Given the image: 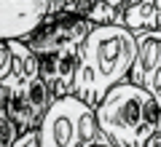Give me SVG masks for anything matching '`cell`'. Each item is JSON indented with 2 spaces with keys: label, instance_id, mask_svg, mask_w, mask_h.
Returning <instances> with one entry per match:
<instances>
[{
  "label": "cell",
  "instance_id": "6da1fadb",
  "mask_svg": "<svg viewBox=\"0 0 161 147\" xmlns=\"http://www.w3.org/2000/svg\"><path fill=\"white\" fill-rule=\"evenodd\" d=\"M134 62L137 35L126 27H97L80 51L73 96L97 110L115 86L129 83Z\"/></svg>",
  "mask_w": 161,
  "mask_h": 147
},
{
  "label": "cell",
  "instance_id": "7a4b0ae2",
  "mask_svg": "<svg viewBox=\"0 0 161 147\" xmlns=\"http://www.w3.org/2000/svg\"><path fill=\"white\" fill-rule=\"evenodd\" d=\"M97 123L113 147H145L161 131V107L134 83H121L97 107Z\"/></svg>",
  "mask_w": 161,
  "mask_h": 147
},
{
  "label": "cell",
  "instance_id": "3957f363",
  "mask_svg": "<svg viewBox=\"0 0 161 147\" xmlns=\"http://www.w3.org/2000/svg\"><path fill=\"white\" fill-rule=\"evenodd\" d=\"M54 102L57 94L40 78L32 83H14V80L0 83V110L19 126L22 134L38 131Z\"/></svg>",
  "mask_w": 161,
  "mask_h": 147
},
{
  "label": "cell",
  "instance_id": "277c9868",
  "mask_svg": "<svg viewBox=\"0 0 161 147\" xmlns=\"http://www.w3.org/2000/svg\"><path fill=\"white\" fill-rule=\"evenodd\" d=\"M94 29H97V24H92L78 13H51L43 22V27L27 40V45L38 56H54V54L80 56Z\"/></svg>",
  "mask_w": 161,
  "mask_h": 147
},
{
  "label": "cell",
  "instance_id": "5b68a950",
  "mask_svg": "<svg viewBox=\"0 0 161 147\" xmlns=\"http://www.w3.org/2000/svg\"><path fill=\"white\" fill-rule=\"evenodd\" d=\"M86 102H80L78 96H64L57 99L54 107L48 110V115L43 118L38 129V142L40 147H75L78 144V129L83 115L89 113Z\"/></svg>",
  "mask_w": 161,
  "mask_h": 147
},
{
  "label": "cell",
  "instance_id": "8992f818",
  "mask_svg": "<svg viewBox=\"0 0 161 147\" xmlns=\"http://www.w3.org/2000/svg\"><path fill=\"white\" fill-rule=\"evenodd\" d=\"M51 16V0H0V40L27 43Z\"/></svg>",
  "mask_w": 161,
  "mask_h": 147
},
{
  "label": "cell",
  "instance_id": "52a82bcc",
  "mask_svg": "<svg viewBox=\"0 0 161 147\" xmlns=\"http://www.w3.org/2000/svg\"><path fill=\"white\" fill-rule=\"evenodd\" d=\"M78 59L80 56H64V54L40 56V80L57 94V99L73 96L75 72H78Z\"/></svg>",
  "mask_w": 161,
  "mask_h": 147
},
{
  "label": "cell",
  "instance_id": "ba28073f",
  "mask_svg": "<svg viewBox=\"0 0 161 147\" xmlns=\"http://www.w3.org/2000/svg\"><path fill=\"white\" fill-rule=\"evenodd\" d=\"M161 70V29L153 32H140L137 35V62H134L129 83L142 86Z\"/></svg>",
  "mask_w": 161,
  "mask_h": 147
},
{
  "label": "cell",
  "instance_id": "9c48e42d",
  "mask_svg": "<svg viewBox=\"0 0 161 147\" xmlns=\"http://www.w3.org/2000/svg\"><path fill=\"white\" fill-rule=\"evenodd\" d=\"M124 27L134 35L161 29V0H132L124 16Z\"/></svg>",
  "mask_w": 161,
  "mask_h": 147
},
{
  "label": "cell",
  "instance_id": "30bf717a",
  "mask_svg": "<svg viewBox=\"0 0 161 147\" xmlns=\"http://www.w3.org/2000/svg\"><path fill=\"white\" fill-rule=\"evenodd\" d=\"M6 43L11 45V56H14V75L8 80H14V83H32V80H38L40 78V56L22 40H6Z\"/></svg>",
  "mask_w": 161,
  "mask_h": 147
},
{
  "label": "cell",
  "instance_id": "8fae6325",
  "mask_svg": "<svg viewBox=\"0 0 161 147\" xmlns=\"http://www.w3.org/2000/svg\"><path fill=\"white\" fill-rule=\"evenodd\" d=\"M0 129H3V142H0V147H16V142L24 136L22 131H19V126L14 123L3 110H0Z\"/></svg>",
  "mask_w": 161,
  "mask_h": 147
},
{
  "label": "cell",
  "instance_id": "7c38bea8",
  "mask_svg": "<svg viewBox=\"0 0 161 147\" xmlns=\"http://www.w3.org/2000/svg\"><path fill=\"white\" fill-rule=\"evenodd\" d=\"M14 75V56H11V45L6 40H0V83L8 80Z\"/></svg>",
  "mask_w": 161,
  "mask_h": 147
},
{
  "label": "cell",
  "instance_id": "4fadbf2b",
  "mask_svg": "<svg viewBox=\"0 0 161 147\" xmlns=\"http://www.w3.org/2000/svg\"><path fill=\"white\" fill-rule=\"evenodd\" d=\"M145 91L153 96L156 102H158V107H161V70H158V72H156L153 78L148 80V83H145Z\"/></svg>",
  "mask_w": 161,
  "mask_h": 147
},
{
  "label": "cell",
  "instance_id": "5bb4252c",
  "mask_svg": "<svg viewBox=\"0 0 161 147\" xmlns=\"http://www.w3.org/2000/svg\"><path fill=\"white\" fill-rule=\"evenodd\" d=\"M16 147H40V142H38V131H30V134H24L22 139L16 142Z\"/></svg>",
  "mask_w": 161,
  "mask_h": 147
},
{
  "label": "cell",
  "instance_id": "9a60e30c",
  "mask_svg": "<svg viewBox=\"0 0 161 147\" xmlns=\"http://www.w3.org/2000/svg\"><path fill=\"white\" fill-rule=\"evenodd\" d=\"M145 147H161V131H158V134H153V136H150V142H148Z\"/></svg>",
  "mask_w": 161,
  "mask_h": 147
},
{
  "label": "cell",
  "instance_id": "2e32d148",
  "mask_svg": "<svg viewBox=\"0 0 161 147\" xmlns=\"http://www.w3.org/2000/svg\"><path fill=\"white\" fill-rule=\"evenodd\" d=\"M94 147H113V144H110V142L105 139V134H102V139H99V142H97V144H94Z\"/></svg>",
  "mask_w": 161,
  "mask_h": 147
}]
</instances>
